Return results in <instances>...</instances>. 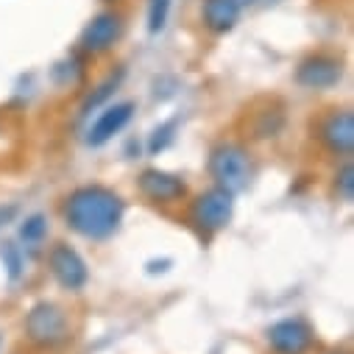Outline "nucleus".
I'll use <instances>...</instances> for the list:
<instances>
[{
  "label": "nucleus",
  "instance_id": "f8f14e48",
  "mask_svg": "<svg viewBox=\"0 0 354 354\" xmlns=\"http://www.w3.org/2000/svg\"><path fill=\"white\" fill-rule=\"evenodd\" d=\"M240 6L234 0H204L201 6V17H204V26L215 34H226L237 26L240 20Z\"/></svg>",
  "mask_w": 354,
  "mask_h": 354
},
{
  "label": "nucleus",
  "instance_id": "9b49d317",
  "mask_svg": "<svg viewBox=\"0 0 354 354\" xmlns=\"http://www.w3.org/2000/svg\"><path fill=\"white\" fill-rule=\"evenodd\" d=\"M321 142L337 156H348L354 151V118L348 109L332 112L321 123Z\"/></svg>",
  "mask_w": 354,
  "mask_h": 354
},
{
  "label": "nucleus",
  "instance_id": "f257e3e1",
  "mask_svg": "<svg viewBox=\"0 0 354 354\" xmlns=\"http://www.w3.org/2000/svg\"><path fill=\"white\" fill-rule=\"evenodd\" d=\"M123 198L104 185H84L64 201L67 226L86 240H106L123 223Z\"/></svg>",
  "mask_w": 354,
  "mask_h": 354
},
{
  "label": "nucleus",
  "instance_id": "0eeeda50",
  "mask_svg": "<svg viewBox=\"0 0 354 354\" xmlns=\"http://www.w3.org/2000/svg\"><path fill=\"white\" fill-rule=\"evenodd\" d=\"M268 343L277 354H307L313 346V329L304 318H282L268 329Z\"/></svg>",
  "mask_w": 354,
  "mask_h": 354
},
{
  "label": "nucleus",
  "instance_id": "1a4fd4ad",
  "mask_svg": "<svg viewBox=\"0 0 354 354\" xmlns=\"http://www.w3.org/2000/svg\"><path fill=\"white\" fill-rule=\"evenodd\" d=\"M343 75V64L340 59L335 56H326V53H315V56H307L299 70H296V81L307 90H329L335 86Z\"/></svg>",
  "mask_w": 354,
  "mask_h": 354
},
{
  "label": "nucleus",
  "instance_id": "4be33fe9",
  "mask_svg": "<svg viewBox=\"0 0 354 354\" xmlns=\"http://www.w3.org/2000/svg\"><path fill=\"white\" fill-rule=\"evenodd\" d=\"M0 343H3V340H0Z\"/></svg>",
  "mask_w": 354,
  "mask_h": 354
},
{
  "label": "nucleus",
  "instance_id": "7ed1b4c3",
  "mask_svg": "<svg viewBox=\"0 0 354 354\" xmlns=\"http://www.w3.org/2000/svg\"><path fill=\"white\" fill-rule=\"evenodd\" d=\"M26 335L39 348H56L70 340L67 313L53 301H37L26 315Z\"/></svg>",
  "mask_w": 354,
  "mask_h": 354
},
{
  "label": "nucleus",
  "instance_id": "6ab92c4d",
  "mask_svg": "<svg viewBox=\"0 0 354 354\" xmlns=\"http://www.w3.org/2000/svg\"><path fill=\"white\" fill-rule=\"evenodd\" d=\"M15 215H17V207H15V204H12V207H0V226L9 223Z\"/></svg>",
  "mask_w": 354,
  "mask_h": 354
},
{
  "label": "nucleus",
  "instance_id": "6e6552de",
  "mask_svg": "<svg viewBox=\"0 0 354 354\" xmlns=\"http://www.w3.org/2000/svg\"><path fill=\"white\" fill-rule=\"evenodd\" d=\"M140 193L153 204H176L187 196V185L167 170L148 167L140 176Z\"/></svg>",
  "mask_w": 354,
  "mask_h": 354
},
{
  "label": "nucleus",
  "instance_id": "aec40b11",
  "mask_svg": "<svg viewBox=\"0 0 354 354\" xmlns=\"http://www.w3.org/2000/svg\"><path fill=\"white\" fill-rule=\"evenodd\" d=\"M234 3L243 9V6H251V3H257V0H234Z\"/></svg>",
  "mask_w": 354,
  "mask_h": 354
},
{
  "label": "nucleus",
  "instance_id": "dca6fc26",
  "mask_svg": "<svg viewBox=\"0 0 354 354\" xmlns=\"http://www.w3.org/2000/svg\"><path fill=\"white\" fill-rule=\"evenodd\" d=\"M337 190L343 196V201H351L354 198V167L351 165H343L340 173H337Z\"/></svg>",
  "mask_w": 354,
  "mask_h": 354
},
{
  "label": "nucleus",
  "instance_id": "f03ea898",
  "mask_svg": "<svg viewBox=\"0 0 354 354\" xmlns=\"http://www.w3.org/2000/svg\"><path fill=\"white\" fill-rule=\"evenodd\" d=\"M209 173L215 179V187L226 190V193H243L254 176L251 167V156L243 145L237 142H221L212 153H209Z\"/></svg>",
  "mask_w": 354,
  "mask_h": 354
},
{
  "label": "nucleus",
  "instance_id": "9d476101",
  "mask_svg": "<svg viewBox=\"0 0 354 354\" xmlns=\"http://www.w3.org/2000/svg\"><path fill=\"white\" fill-rule=\"evenodd\" d=\"M134 118V104L131 101H120V104H112L106 106L90 126V131H86V145L93 148H101L106 145L115 134H120Z\"/></svg>",
  "mask_w": 354,
  "mask_h": 354
},
{
  "label": "nucleus",
  "instance_id": "423d86ee",
  "mask_svg": "<svg viewBox=\"0 0 354 354\" xmlns=\"http://www.w3.org/2000/svg\"><path fill=\"white\" fill-rule=\"evenodd\" d=\"M120 37H123V17L118 12H101L86 23L78 45L86 53H106L109 48H115Z\"/></svg>",
  "mask_w": 354,
  "mask_h": 354
},
{
  "label": "nucleus",
  "instance_id": "a211bd4d",
  "mask_svg": "<svg viewBox=\"0 0 354 354\" xmlns=\"http://www.w3.org/2000/svg\"><path fill=\"white\" fill-rule=\"evenodd\" d=\"M173 131V123H165V126H159L156 131H153V137H151V153H156V151H162L167 142H170V134Z\"/></svg>",
  "mask_w": 354,
  "mask_h": 354
},
{
  "label": "nucleus",
  "instance_id": "39448f33",
  "mask_svg": "<svg viewBox=\"0 0 354 354\" xmlns=\"http://www.w3.org/2000/svg\"><path fill=\"white\" fill-rule=\"evenodd\" d=\"M48 265L53 279L64 288V290H81L86 282H90V271H86L84 257L70 248L67 243H56L48 254Z\"/></svg>",
  "mask_w": 354,
  "mask_h": 354
},
{
  "label": "nucleus",
  "instance_id": "20e7f679",
  "mask_svg": "<svg viewBox=\"0 0 354 354\" xmlns=\"http://www.w3.org/2000/svg\"><path fill=\"white\" fill-rule=\"evenodd\" d=\"M232 212H234V196L221 190V187H212L207 193H201L193 207H190V221L204 232V234H212V232H221L229 226L232 221Z\"/></svg>",
  "mask_w": 354,
  "mask_h": 354
},
{
  "label": "nucleus",
  "instance_id": "ddd939ff",
  "mask_svg": "<svg viewBox=\"0 0 354 354\" xmlns=\"http://www.w3.org/2000/svg\"><path fill=\"white\" fill-rule=\"evenodd\" d=\"M170 17V0H148V31L159 34Z\"/></svg>",
  "mask_w": 354,
  "mask_h": 354
},
{
  "label": "nucleus",
  "instance_id": "412c9836",
  "mask_svg": "<svg viewBox=\"0 0 354 354\" xmlns=\"http://www.w3.org/2000/svg\"><path fill=\"white\" fill-rule=\"evenodd\" d=\"M106 3H115V0H106Z\"/></svg>",
  "mask_w": 354,
  "mask_h": 354
},
{
  "label": "nucleus",
  "instance_id": "2eb2a0df",
  "mask_svg": "<svg viewBox=\"0 0 354 354\" xmlns=\"http://www.w3.org/2000/svg\"><path fill=\"white\" fill-rule=\"evenodd\" d=\"M45 232H48V221H45L42 215H31V218L23 223V229H20V237H23L26 243H42Z\"/></svg>",
  "mask_w": 354,
  "mask_h": 354
},
{
  "label": "nucleus",
  "instance_id": "4468645a",
  "mask_svg": "<svg viewBox=\"0 0 354 354\" xmlns=\"http://www.w3.org/2000/svg\"><path fill=\"white\" fill-rule=\"evenodd\" d=\"M120 78H123V70H120L118 75H109V78H106V81H104V84L98 86V93H93L90 98H86V101H84V112H90V109L101 106V104H104V101H106V98L112 95V90H118V84H120Z\"/></svg>",
  "mask_w": 354,
  "mask_h": 354
},
{
  "label": "nucleus",
  "instance_id": "f3484780",
  "mask_svg": "<svg viewBox=\"0 0 354 354\" xmlns=\"http://www.w3.org/2000/svg\"><path fill=\"white\" fill-rule=\"evenodd\" d=\"M0 257H3V262H6L9 277H12V279H17V277H20V268H23V262H20V254H17V248H15L12 243H6L3 248H0Z\"/></svg>",
  "mask_w": 354,
  "mask_h": 354
}]
</instances>
